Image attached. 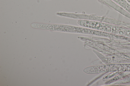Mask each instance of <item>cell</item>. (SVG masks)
I'll return each mask as SVG.
<instances>
[{"label": "cell", "instance_id": "1", "mask_svg": "<svg viewBox=\"0 0 130 86\" xmlns=\"http://www.w3.org/2000/svg\"><path fill=\"white\" fill-rule=\"evenodd\" d=\"M52 29L54 31L62 32L81 33L100 36H106L107 33L101 31L84 27L63 24H52Z\"/></svg>", "mask_w": 130, "mask_h": 86}]
</instances>
